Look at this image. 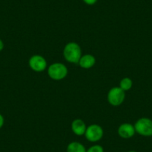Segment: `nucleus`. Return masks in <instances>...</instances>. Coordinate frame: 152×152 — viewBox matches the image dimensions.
<instances>
[{
  "label": "nucleus",
  "mask_w": 152,
  "mask_h": 152,
  "mask_svg": "<svg viewBox=\"0 0 152 152\" xmlns=\"http://www.w3.org/2000/svg\"><path fill=\"white\" fill-rule=\"evenodd\" d=\"M96 64V58L92 55H84L78 61V65L83 69H90Z\"/></svg>",
  "instance_id": "obj_9"
},
{
  "label": "nucleus",
  "mask_w": 152,
  "mask_h": 152,
  "mask_svg": "<svg viewBox=\"0 0 152 152\" xmlns=\"http://www.w3.org/2000/svg\"><path fill=\"white\" fill-rule=\"evenodd\" d=\"M30 68L37 72H43L47 67V61L43 56L39 55H33L28 61Z\"/></svg>",
  "instance_id": "obj_6"
},
{
  "label": "nucleus",
  "mask_w": 152,
  "mask_h": 152,
  "mask_svg": "<svg viewBox=\"0 0 152 152\" xmlns=\"http://www.w3.org/2000/svg\"><path fill=\"white\" fill-rule=\"evenodd\" d=\"M68 74L67 67L62 63H54L48 68V75L55 81L63 80Z\"/></svg>",
  "instance_id": "obj_2"
},
{
  "label": "nucleus",
  "mask_w": 152,
  "mask_h": 152,
  "mask_svg": "<svg viewBox=\"0 0 152 152\" xmlns=\"http://www.w3.org/2000/svg\"><path fill=\"white\" fill-rule=\"evenodd\" d=\"M133 86V81L130 78H124L121 80L119 87L124 91H128L131 89Z\"/></svg>",
  "instance_id": "obj_11"
},
{
  "label": "nucleus",
  "mask_w": 152,
  "mask_h": 152,
  "mask_svg": "<svg viewBox=\"0 0 152 152\" xmlns=\"http://www.w3.org/2000/svg\"><path fill=\"white\" fill-rule=\"evenodd\" d=\"M87 152H104V148L99 145H94L87 150Z\"/></svg>",
  "instance_id": "obj_12"
},
{
  "label": "nucleus",
  "mask_w": 152,
  "mask_h": 152,
  "mask_svg": "<svg viewBox=\"0 0 152 152\" xmlns=\"http://www.w3.org/2000/svg\"><path fill=\"white\" fill-rule=\"evenodd\" d=\"M64 56L68 62L78 64L80 58L82 56L81 46L75 42L67 43L64 49Z\"/></svg>",
  "instance_id": "obj_1"
},
{
  "label": "nucleus",
  "mask_w": 152,
  "mask_h": 152,
  "mask_svg": "<svg viewBox=\"0 0 152 152\" xmlns=\"http://www.w3.org/2000/svg\"><path fill=\"white\" fill-rule=\"evenodd\" d=\"M4 46H4L3 41H2V40H1V39H0V52H1V51L3 50Z\"/></svg>",
  "instance_id": "obj_15"
},
{
  "label": "nucleus",
  "mask_w": 152,
  "mask_h": 152,
  "mask_svg": "<svg viewBox=\"0 0 152 152\" xmlns=\"http://www.w3.org/2000/svg\"><path fill=\"white\" fill-rule=\"evenodd\" d=\"M72 131L75 135L77 136H82L85 134L87 126L86 124L82 119H76L72 122Z\"/></svg>",
  "instance_id": "obj_8"
},
{
  "label": "nucleus",
  "mask_w": 152,
  "mask_h": 152,
  "mask_svg": "<svg viewBox=\"0 0 152 152\" xmlns=\"http://www.w3.org/2000/svg\"><path fill=\"white\" fill-rule=\"evenodd\" d=\"M66 152H87V149L81 142H72L67 145Z\"/></svg>",
  "instance_id": "obj_10"
},
{
  "label": "nucleus",
  "mask_w": 152,
  "mask_h": 152,
  "mask_svg": "<svg viewBox=\"0 0 152 152\" xmlns=\"http://www.w3.org/2000/svg\"><path fill=\"white\" fill-rule=\"evenodd\" d=\"M125 99V93L120 87H115L110 90L107 94L108 102L112 106L117 107L122 104Z\"/></svg>",
  "instance_id": "obj_4"
},
{
  "label": "nucleus",
  "mask_w": 152,
  "mask_h": 152,
  "mask_svg": "<svg viewBox=\"0 0 152 152\" xmlns=\"http://www.w3.org/2000/svg\"><path fill=\"white\" fill-rule=\"evenodd\" d=\"M128 152H137V151H130Z\"/></svg>",
  "instance_id": "obj_16"
},
{
  "label": "nucleus",
  "mask_w": 152,
  "mask_h": 152,
  "mask_svg": "<svg viewBox=\"0 0 152 152\" xmlns=\"http://www.w3.org/2000/svg\"><path fill=\"white\" fill-rule=\"evenodd\" d=\"M136 133L142 137H152V120L149 118L139 119L134 125Z\"/></svg>",
  "instance_id": "obj_3"
},
{
  "label": "nucleus",
  "mask_w": 152,
  "mask_h": 152,
  "mask_svg": "<svg viewBox=\"0 0 152 152\" xmlns=\"http://www.w3.org/2000/svg\"><path fill=\"white\" fill-rule=\"evenodd\" d=\"M136 131L134 125L130 123H123L118 128V134L123 139H130L135 134Z\"/></svg>",
  "instance_id": "obj_7"
},
{
  "label": "nucleus",
  "mask_w": 152,
  "mask_h": 152,
  "mask_svg": "<svg viewBox=\"0 0 152 152\" xmlns=\"http://www.w3.org/2000/svg\"><path fill=\"white\" fill-rule=\"evenodd\" d=\"M83 1H84V3L87 4V5H93L97 2L98 0H83Z\"/></svg>",
  "instance_id": "obj_13"
},
{
  "label": "nucleus",
  "mask_w": 152,
  "mask_h": 152,
  "mask_svg": "<svg viewBox=\"0 0 152 152\" xmlns=\"http://www.w3.org/2000/svg\"><path fill=\"white\" fill-rule=\"evenodd\" d=\"M104 131L100 125L97 124H93L87 127L85 136L86 139L91 142H96L103 137Z\"/></svg>",
  "instance_id": "obj_5"
},
{
  "label": "nucleus",
  "mask_w": 152,
  "mask_h": 152,
  "mask_svg": "<svg viewBox=\"0 0 152 152\" xmlns=\"http://www.w3.org/2000/svg\"><path fill=\"white\" fill-rule=\"evenodd\" d=\"M4 122H5V119H4L3 116L0 113V129H1V128H2V126L4 125Z\"/></svg>",
  "instance_id": "obj_14"
}]
</instances>
